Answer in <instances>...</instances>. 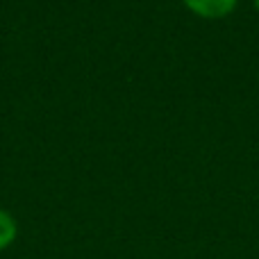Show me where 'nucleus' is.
I'll list each match as a JSON object with an SVG mask.
<instances>
[{"label":"nucleus","mask_w":259,"mask_h":259,"mask_svg":"<svg viewBox=\"0 0 259 259\" xmlns=\"http://www.w3.org/2000/svg\"><path fill=\"white\" fill-rule=\"evenodd\" d=\"M255 5H257V9H259V0H255Z\"/></svg>","instance_id":"3"},{"label":"nucleus","mask_w":259,"mask_h":259,"mask_svg":"<svg viewBox=\"0 0 259 259\" xmlns=\"http://www.w3.org/2000/svg\"><path fill=\"white\" fill-rule=\"evenodd\" d=\"M14 239H16V221L5 209H0V250L12 246Z\"/></svg>","instance_id":"2"},{"label":"nucleus","mask_w":259,"mask_h":259,"mask_svg":"<svg viewBox=\"0 0 259 259\" xmlns=\"http://www.w3.org/2000/svg\"><path fill=\"white\" fill-rule=\"evenodd\" d=\"M189 9H193L196 14L200 16H207V18H219V16H225L234 9L237 0H184Z\"/></svg>","instance_id":"1"}]
</instances>
